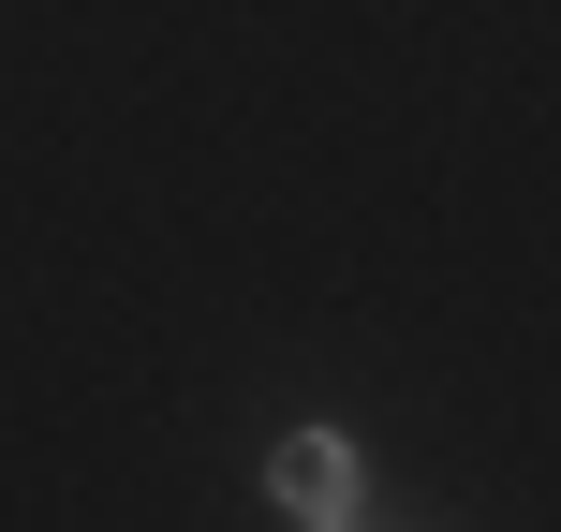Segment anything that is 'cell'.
<instances>
[{
	"mask_svg": "<svg viewBox=\"0 0 561 532\" xmlns=\"http://www.w3.org/2000/svg\"><path fill=\"white\" fill-rule=\"evenodd\" d=\"M266 503L296 518V532H355V518H369L355 429H280V444H266Z\"/></svg>",
	"mask_w": 561,
	"mask_h": 532,
	"instance_id": "obj_1",
	"label": "cell"
},
{
	"mask_svg": "<svg viewBox=\"0 0 561 532\" xmlns=\"http://www.w3.org/2000/svg\"><path fill=\"white\" fill-rule=\"evenodd\" d=\"M355 532H385V518H355Z\"/></svg>",
	"mask_w": 561,
	"mask_h": 532,
	"instance_id": "obj_2",
	"label": "cell"
}]
</instances>
